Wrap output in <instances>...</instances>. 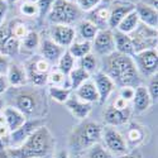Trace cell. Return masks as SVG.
Here are the masks:
<instances>
[{
	"mask_svg": "<svg viewBox=\"0 0 158 158\" xmlns=\"http://www.w3.org/2000/svg\"><path fill=\"white\" fill-rule=\"evenodd\" d=\"M55 147V139L47 127L42 125L18 147L5 149L9 158H44Z\"/></svg>",
	"mask_w": 158,
	"mask_h": 158,
	"instance_id": "cell-1",
	"label": "cell"
},
{
	"mask_svg": "<svg viewBox=\"0 0 158 158\" xmlns=\"http://www.w3.org/2000/svg\"><path fill=\"white\" fill-rule=\"evenodd\" d=\"M113 82L119 87H137L140 85V77L133 57L113 52L105 57V71Z\"/></svg>",
	"mask_w": 158,
	"mask_h": 158,
	"instance_id": "cell-2",
	"label": "cell"
},
{
	"mask_svg": "<svg viewBox=\"0 0 158 158\" xmlns=\"http://www.w3.org/2000/svg\"><path fill=\"white\" fill-rule=\"evenodd\" d=\"M102 134V128L100 124L85 120L73 128L70 134L69 146L72 151H85L93 147L94 144L100 143Z\"/></svg>",
	"mask_w": 158,
	"mask_h": 158,
	"instance_id": "cell-3",
	"label": "cell"
},
{
	"mask_svg": "<svg viewBox=\"0 0 158 158\" xmlns=\"http://www.w3.org/2000/svg\"><path fill=\"white\" fill-rule=\"evenodd\" d=\"M80 17L81 10L77 8V5L64 0H55L48 11V20L53 25H71L80 19Z\"/></svg>",
	"mask_w": 158,
	"mask_h": 158,
	"instance_id": "cell-4",
	"label": "cell"
},
{
	"mask_svg": "<svg viewBox=\"0 0 158 158\" xmlns=\"http://www.w3.org/2000/svg\"><path fill=\"white\" fill-rule=\"evenodd\" d=\"M51 70V63L41 56H34L25 66L28 81L35 86H43L47 84L48 73Z\"/></svg>",
	"mask_w": 158,
	"mask_h": 158,
	"instance_id": "cell-5",
	"label": "cell"
},
{
	"mask_svg": "<svg viewBox=\"0 0 158 158\" xmlns=\"http://www.w3.org/2000/svg\"><path fill=\"white\" fill-rule=\"evenodd\" d=\"M129 37L134 44L135 53L144 49H154V47H157V29L149 28L142 23L138 24L137 29L130 33Z\"/></svg>",
	"mask_w": 158,
	"mask_h": 158,
	"instance_id": "cell-6",
	"label": "cell"
},
{
	"mask_svg": "<svg viewBox=\"0 0 158 158\" xmlns=\"http://www.w3.org/2000/svg\"><path fill=\"white\" fill-rule=\"evenodd\" d=\"M134 63L137 66L138 72L143 76H153L157 73L158 69V55L157 49H144L133 56Z\"/></svg>",
	"mask_w": 158,
	"mask_h": 158,
	"instance_id": "cell-7",
	"label": "cell"
},
{
	"mask_svg": "<svg viewBox=\"0 0 158 158\" xmlns=\"http://www.w3.org/2000/svg\"><path fill=\"white\" fill-rule=\"evenodd\" d=\"M20 39L13 32V22L0 25V53L4 56H14L19 52Z\"/></svg>",
	"mask_w": 158,
	"mask_h": 158,
	"instance_id": "cell-8",
	"label": "cell"
},
{
	"mask_svg": "<svg viewBox=\"0 0 158 158\" xmlns=\"http://www.w3.org/2000/svg\"><path fill=\"white\" fill-rule=\"evenodd\" d=\"M41 106L39 104V98L34 91H19L14 96V108H17L19 111H22L25 116L32 118L38 113V109Z\"/></svg>",
	"mask_w": 158,
	"mask_h": 158,
	"instance_id": "cell-9",
	"label": "cell"
},
{
	"mask_svg": "<svg viewBox=\"0 0 158 158\" xmlns=\"http://www.w3.org/2000/svg\"><path fill=\"white\" fill-rule=\"evenodd\" d=\"M101 139H104L105 148H106L111 154H124L128 153V144L125 138L114 127H106L102 129Z\"/></svg>",
	"mask_w": 158,
	"mask_h": 158,
	"instance_id": "cell-10",
	"label": "cell"
},
{
	"mask_svg": "<svg viewBox=\"0 0 158 158\" xmlns=\"http://www.w3.org/2000/svg\"><path fill=\"white\" fill-rule=\"evenodd\" d=\"M94 43L91 46H94L93 48L98 55L102 57H108L111 55L113 52H115V43H114V35L113 31L106 28V29H99L95 38L93 39Z\"/></svg>",
	"mask_w": 158,
	"mask_h": 158,
	"instance_id": "cell-11",
	"label": "cell"
},
{
	"mask_svg": "<svg viewBox=\"0 0 158 158\" xmlns=\"http://www.w3.org/2000/svg\"><path fill=\"white\" fill-rule=\"evenodd\" d=\"M42 125H44V122L42 119H38V118L32 119V120H27L19 129L11 131V133L9 134L8 138H9L10 147H18V146H20V144L25 139H27L35 129H38L39 127H42Z\"/></svg>",
	"mask_w": 158,
	"mask_h": 158,
	"instance_id": "cell-12",
	"label": "cell"
},
{
	"mask_svg": "<svg viewBox=\"0 0 158 158\" xmlns=\"http://www.w3.org/2000/svg\"><path fill=\"white\" fill-rule=\"evenodd\" d=\"M76 32L70 25H60L56 24L51 29V39L60 47H70L75 42Z\"/></svg>",
	"mask_w": 158,
	"mask_h": 158,
	"instance_id": "cell-13",
	"label": "cell"
},
{
	"mask_svg": "<svg viewBox=\"0 0 158 158\" xmlns=\"http://www.w3.org/2000/svg\"><path fill=\"white\" fill-rule=\"evenodd\" d=\"M94 84H95V87L99 94V102L104 104L114 91L115 84L113 82L111 78L102 71H98L94 73Z\"/></svg>",
	"mask_w": 158,
	"mask_h": 158,
	"instance_id": "cell-14",
	"label": "cell"
},
{
	"mask_svg": "<svg viewBox=\"0 0 158 158\" xmlns=\"http://www.w3.org/2000/svg\"><path fill=\"white\" fill-rule=\"evenodd\" d=\"M130 115L131 110L129 106L124 109H116L114 106H109L104 113V120L109 127H119L128 123Z\"/></svg>",
	"mask_w": 158,
	"mask_h": 158,
	"instance_id": "cell-15",
	"label": "cell"
},
{
	"mask_svg": "<svg viewBox=\"0 0 158 158\" xmlns=\"http://www.w3.org/2000/svg\"><path fill=\"white\" fill-rule=\"evenodd\" d=\"M134 10L137 11L139 22H142V24L147 25L149 28L157 29L158 25V13L157 9L148 6L144 3H138L134 5Z\"/></svg>",
	"mask_w": 158,
	"mask_h": 158,
	"instance_id": "cell-16",
	"label": "cell"
},
{
	"mask_svg": "<svg viewBox=\"0 0 158 158\" xmlns=\"http://www.w3.org/2000/svg\"><path fill=\"white\" fill-rule=\"evenodd\" d=\"M41 46V53L42 57L44 60H47L49 63H56L58 62V60L61 58V56L63 55L64 48L60 47L58 44H56L51 38H44L39 42Z\"/></svg>",
	"mask_w": 158,
	"mask_h": 158,
	"instance_id": "cell-17",
	"label": "cell"
},
{
	"mask_svg": "<svg viewBox=\"0 0 158 158\" xmlns=\"http://www.w3.org/2000/svg\"><path fill=\"white\" fill-rule=\"evenodd\" d=\"M64 105H66V108L70 110V113L80 120H85L89 116V114L91 113V110H93V105L80 100L76 96L75 98L70 96V99L64 102Z\"/></svg>",
	"mask_w": 158,
	"mask_h": 158,
	"instance_id": "cell-18",
	"label": "cell"
},
{
	"mask_svg": "<svg viewBox=\"0 0 158 158\" xmlns=\"http://www.w3.org/2000/svg\"><path fill=\"white\" fill-rule=\"evenodd\" d=\"M3 116L5 119L6 127L9 129V133L19 129L25 122L28 120L27 116H25L22 111H19L17 108H14V106H8V108L3 109Z\"/></svg>",
	"mask_w": 158,
	"mask_h": 158,
	"instance_id": "cell-19",
	"label": "cell"
},
{
	"mask_svg": "<svg viewBox=\"0 0 158 158\" xmlns=\"http://www.w3.org/2000/svg\"><path fill=\"white\" fill-rule=\"evenodd\" d=\"M5 76H6V80H8L9 85L13 87H24L28 82L25 69L22 67L20 64H17V63L9 64V69H8Z\"/></svg>",
	"mask_w": 158,
	"mask_h": 158,
	"instance_id": "cell-20",
	"label": "cell"
},
{
	"mask_svg": "<svg viewBox=\"0 0 158 158\" xmlns=\"http://www.w3.org/2000/svg\"><path fill=\"white\" fill-rule=\"evenodd\" d=\"M133 10H134V4H130V3L116 4L109 13V18H108L109 29H116V27L124 19V17Z\"/></svg>",
	"mask_w": 158,
	"mask_h": 158,
	"instance_id": "cell-21",
	"label": "cell"
},
{
	"mask_svg": "<svg viewBox=\"0 0 158 158\" xmlns=\"http://www.w3.org/2000/svg\"><path fill=\"white\" fill-rule=\"evenodd\" d=\"M114 35V43H115V52H119L122 55H127L133 57L135 55L134 51V44L131 42V38L129 37V34H124L119 31L113 32Z\"/></svg>",
	"mask_w": 158,
	"mask_h": 158,
	"instance_id": "cell-22",
	"label": "cell"
},
{
	"mask_svg": "<svg viewBox=\"0 0 158 158\" xmlns=\"http://www.w3.org/2000/svg\"><path fill=\"white\" fill-rule=\"evenodd\" d=\"M152 104L151 96L148 94L147 87L144 86H137L134 89V96H133V106L137 113L146 111Z\"/></svg>",
	"mask_w": 158,
	"mask_h": 158,
	"instance_id": "cell-23",
	"label": "cell"
},
{
	"mask_svg": "<svg viewBox=\"0 0 158 158\" xmlns=\"http://www.w3.org/2000/svg\"><path fill=\"white\" fill-rule=\"evenodd\" d=\"M76 98H78L80 100L89 102V104H93V102H98L99 101V94H98V90L95 87V84L93 81H86L84 82L81 86H78L76 90Z\"/></svg>",
	"mask_w": 158,
	"mask_h": 158,
	"instance_id": "cell-24",
	"label": "cell"
},
{
	"mask_svg": "<svg viewBox=\"0 0 158 158\" xmlns=\"http://www.w3.org/2000/svg\"><path fill=\"white\" fill-rule=\"evenodd\" d=\"M138 24H139L138 14H137L135 10H133V11H130L129 14H127L124 17V19L116 27V31H119V32H122L124 34H130V33H133L137 29Z\"/></svg>",
	"mask_w": 158,
	"mask_h": 158,
	"instance_id": "cell-25",
	"label": "cell"
},
{
	"mask_svg": "<svg viewBox=\"0 0 158 158\" xmlns=\"http://www.w3.org/2000/svg\"><path fill=\"white\" fill-rule=\"evenodd\" d=\"M77 31H78V34L82 38V41H86V42H91L93 39L95 38L99 28L96 25L90 22V20H81L77 25Z\"/></svg>",
	"mask_w": 158,
	"mask_h": 158,
	"instance_id": "cell-26",
	"label": "cell"
},
{
	"mask_svg": "<svg viewBox=\"0 0 158 158\" xmlns=\"http://www.w3.org/2000/svg\"><path fill=\"white\" fill-rule=\"evenodd\" d=\"M143 140H144V130H143V128L140 125L133 123L129 127V129L127 131V139H125L127 144L129 143L133 147H137Z\"/></svg>",
	"mask_w": 158,
	"mask_h": 158,
	"instance_id": "cell-27",
	"label": "cell"
},
{
	"mask_svg": "<svg viewBox=\"0 0 158 158\" xmlns=\"http://www.w3.org/2000/svg\"><path fill=\"white\" fill-rule=\"evenodd\" d=\"M90 78V75L80 69V67H77V69H73L70 75H69V82H70V89L71 90H76L78 86H81L84 82H86L87 80Z\"/></svg>",
	"mask_w": 158,
	"mask_h": 158,
	"instance_id": "cell-28",
	"label": "cell"
},
{
	"mask_svg": "<svg viewBox=\"0 0 158 158\" xmlns=\"http://www.w3.org/2000/svg\"><path fill=\"white\" fill-rule=\"evenodd\" d=\"M91 42H86V41H81V42H73L70 47H69V52L73 58H81L84 56H86L87 53H91Z\"/></svg>",
	"mask_w": 158,
	"mask_h": 158,
	"instance_id": "cell-29",
	"label": "cell"
},
{
	"mask_svg": "<svg viewBox=\"0 0 158 158\" xmlns=\"http://www.w3.org/2000/svg\"><path fill=\"white\" fill-rule=\"evenodd\" d=\"M49 96L60 104H64L71 96V89L61 87V86H49L48 89Z\"/></svg>",
	"mask_w": 158,
	"mask_h": 158,
	"instance_id": "cell-30",
	"label": "cell"
},
{
	"mask_svg": "<svg viewBox=\"0 0 158 158\" xmlns=\"http://www.w3.org/2000/svg\"><path fill=\"white\" fill-rule=\"evenodd\" d=\"M58 71H61L64 76L70 75V72L73 70V64H75V58L70 55L69 51H64L63 55L61 56V58L58 60Z\"/></svg>",
	"mask_w": 158,
	"mask_h": 158,
	"instance_id": "cell-31",
	"label": "cell"
},
{
	"mask_svg": "<svg viewBox=\"0 0 158 158\" xmlns=\"http://www.w3.org/2000/svg\"><path fill=\"white\" fill-rule=\"evenodd\" d=\"M80 69L85 70L89 75L95 73L96 69H98V60L95 57V55L93 53H87L86 56L80 58Z\"/></svg>",
	"mask_w": 158,
	"mask_h": 158,
	"instance_id": "cell-32",
	"label": "cell"
},
{
	"mask_svg": "<svg viewBox=\"0 0 158 158\" xmlns=\"http://www.w3.org/2000/svg\"><path fill=\"white\" fill-rule=\"evenodd\" d=\"M87 158H114V157L104 146H101L100 143H96L87 149Z\"/></svg>",
	"mask_w": 158,
	"mask_h": 158,
	"instance_id": "cell-33",
	"label": "cell"
},
{
	"mask_svg": "<svg viewBox=\"0 0 158 158\" xmlns=\"http://www.w3.org/2000/svg\"><path fill=\"white\" fill-rule=\"evenodd\" d=\"M66 80H69V77L64 76L61 71L56 70V71H52L51 73H48L47 82L51 84V86H61V87H64Z\"/></svg>",
	"mask_w": 158,
	"mask_h": 158,
	"instance_id": "cell-34",
	"label": "cell"
},
{
	"mask_svg": "<svg viewBox=\"0 0 158 158\" xmlns=\"http://www.w3.org/2000/svg\"><path fill=\"white\" fill-rule=\"evenodd\" d=\"M39 42H41V39H39L38 33L37 32H33V31L32 32H28L27 34L24 35V38H23V46L27 48V49H29V51L37 48L39 46Z\"/></svg>",
	"mask_w": 158,
	"mask_h": 158,
	"instance_id": "cell-35",
	"label": "cell"
},
{
	"mask_svg": "<svg viewBox=\"0 0 158 158\" xmlns=\"http://www.w3.org/2000/svg\"><path fill=\"white\" fill-rule=\"evenodd\" d=\"M100 3H101V0H76L75 4L81 11H91Z\"/></svg>",
	"mask_w": 158,
	"mask_h": 158,
	"instance_id": "cell-36",
	"label": "cell"
},
{
	"mask_svg": "<svg viewBox=\"0 0 158 158\" xmlns=\"http://www.w3.org/2000/svg\"><path fill=\"white\" fill-rule=\"evenodd\" d=\"M147 90H148V94L151 96V100L153 102H157V99H158V76H157V73L152 76L149 86Z\"/></svg>",
	"mask_w": 158,
	"mask_h": 158,
	"instance_id": "cell-37",
	"label": "cell"
},
{
	"mask_svg": "<svg viewBox=\"0 0 158 158\" xmlns=\"http://www.w3.org/2000/svg\"><path fill=\"white\" fill-rule=\"evenodd\" d=\"M53 3H55V0H38L35 3L37 8H38V15L44 17L46 14H48V11L51 10Z\"/></svg>",
	"mask_w": 158,
	"mask_h": 158,
	"instance_id": "cell-38",
	"label": "cell"
},
{
	"mask_svg": "<svg viewBox=\"0 0 158 158\" xmlns=\"http://www.w3.org/2000/svg\"><path fill=\"white\" fill-rule=\"evenodd\" d=\"M20 11H22V14H24L25 17H34V15L38 14V8H37V4L24 2L20 6Z\"/></svg>",
	"mask_w": 158,
	"mask_h": 158,
	"instance_id": "cell-39",
	"label": "cell"
},
{
	"mask_svg": "<svg viewBox=\"0 0 158 158\" xmlns=\"http://www.w3.org/2000/svg\"><path fill=\"white\" fill-rule=\"evenodd\" d=\"M120 98L124 99L125 101H130L133 100V96H134V87H129V86H125V87H120Z\"/></svg>",
	"mask_w": 158,
	"mask_h": 158,
	"instance_id": "cell-40",
	"label": "cell"
},
{
	"mask_svg": "<svg viewBox=\"0 0 158 158\" xmlns=\"http://www.w3.org/2000/svg\"><path fill=\"white\" fill-rule=\"evenodd\" d=\"M8 69H9V60H8V57L0 53V75H6Z\"/></svg>",
	"mask_w": 158,
	"mask_h": 158,
	"instance_id": "cell-41",
	"label": "cell"
},
{
	"mask_svg": "<svg viewBox=\"0 0 158 158\" xmlns=\"http://www.w3.org/2000/svg\"><path fill=\"white\" fill-rule=\"evenodd\" d=\"M6 11H8V4L4 2V0H0V25L4 24Z\"/></svg>",
	"mask_w": 158,
	"mask_h": 158,
	"instance_id": "cell-42",
	"label": "cell"
},
{
	"mask_svg": "<svg viewBox=\"0 0 158 158\" xmlns=\"http://www.w3.org/2000/svg\"><path fill=\"white\" fill-rule=\"evenodd\" d=\"M9 87V82L6 80V76L5 75H0V95L4 94L5 91Z\"/></svg>",
	"mask_w": 158,
	"mask_h": 158,
	"instance_id": "cell-43",
	"label": "cell"
},
{
	"mask_svg": "<svg viewBox=\"0 0 158 158\" xmlns=\"http://www.w3.org/2000/svg\"><path fill=\"white\" fill-rule=\"evenodd\" d=\"M118 158H143L142 153L138 151V149H134L133 152H129V153H124V154H120Z\"/></svg>",
	"mask_w": 158,
	"mask_h": 158,
	"instance_id": "cell-44",
	"label": "cell"
},
{
	"mask_svg": "<svg viewBox=\"0 0 158 158\" xmlns=\"http://www.w3.org/2000/svg\"><path fill=\"white\" fill-rule=\"evenodd\" d=\"M113 106L116 108V109H124V108H128V101H125L124 99H122V98L119 96V98L115 100V102H114Z\"/></svg>",
	"mask_w": 158,
	"mask_h": 158,
	"instance_id": "cell-45",
	"label": "cell"
},
{
	"mask_svg": "<svg viewBox=\"0 0 158 158\" xmlns=\"http://www.w3.org/2000/svg\"><path fill=\"white\" fill-rule=\"evenodd\" d=\"M55 158H70V156H69L67 151H60Z\"/></svg>",
	"mask_w": 158,
	"mask_h": 158,
	"instance_id": "cell-46",
	"label": "cell"
},
{
	"mask_svg": "<svg viewBox=\"0 0 158 158\" xmlns=\"http://www.w3.org/2000/svg\"><path fill=\"white\" fill-rule=\"evenodd\" d=\"M0 158H9V157H8V154H6V152H5L4 149L0 151Z\"/></svg>",
	"mask_w": 158,
	"mask_h": 158,
	"instance_id": "cell-47",
	"label": "cell"
},
{
	"mask_svg": "<svg viewBox=\"0 0 158 158\" xmlns=\"http://www.w3.org/2000/svg\"><path fill=\"white\" fill-rule=\"evenodd\" d=\"M17 2H19V0H5V3L8 5H13V4H15Z\"/></svg>",
	"mask_w": 158,
	"mask_h": 158,
	"instance_id": "cell-48",
	"label": "cell"
},
{
	"mask_svg": "<svg viewBox=\"0 0 158 158\" xmlns=\"http://www.w3.org/2000/svg\"><path fill=\"white\" fill-rule=\"evenodd\" d=\"M4 109V101L3 100H0V111H2Z\"/></svg>",
	"mask_w": 158,
	"mask_h": 158,
	"instance_id": "cell-49",
	"label": "cell"
},
{
	"mask_svg": "<svg viewBox=\"0 0 158 158\" xmlns=\"http://www.w3.org/2000/svg\"><path fill=\"white\" fill-rule=\"evenodd\" d=\"M24 2H25V3H33V4H35L38 0H24Z\"/></svg>",
	"mask_w": 158,
	"mask_h": 158,
	"instance_id": "cell-50",
	"label": "cell"
},
{
	"mask_svg": "<svg viewBox=\"0 0 158 158\" xmlns=\"http://www.w3.org/2000/svg\"><path fill=\"white\" fill-rule=\"evenodd\" d=\"M64 2H69V3H76V0H64Z\"/></svg>",
	"mask_w": 158,
	"mask_h": 158,
	"instance_id": "cell-51",
	"label": "cell"
}]
</instances>
